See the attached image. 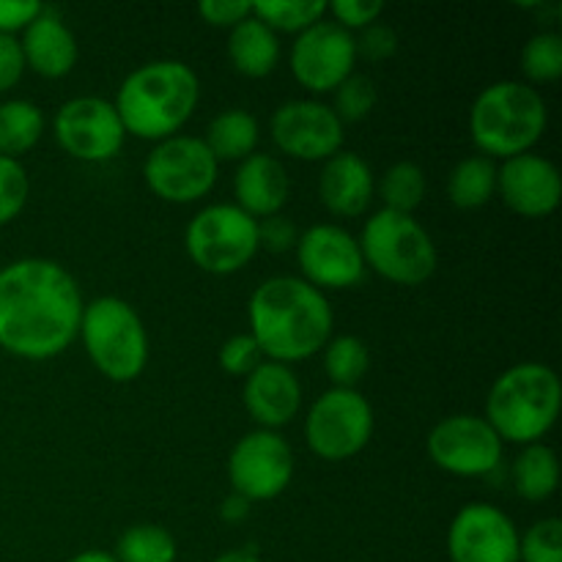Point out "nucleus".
Instances as JSON below:
<instances>
[{"instance_id":"obj_21","label":"nucleus","mask_w":562,"mask_h":562,"mask_svg":"<svg viewBox=\"0 0 562 562\" xmlns=\"http://www.w3.org/2000/svg\"><path fill=\"white\" fill-rule=\"evenodd\" d=\"M236 206L256 217H274L289 203V173L272 154H250L234 176Z\"/></svg>"},{"instance_id":"obj_40","label":"nucleus","mask_w":562,"mask_h":562,"mask_svg":"<svg viewBox=\"0 0 562 562\" xmlns=\"http://www.w3.org/2000/svg\"><path fill=\"white\" fill-rule=\"evenodd\" d=\"M258 245L267 247L272 252H285L296 247V228L289 217L274 214L258 223Z\"/></svg>"},{"instance_id":"obj_36","label":"nucleus","mask_w":562,"mask_h":562,"mask_svg":"<svg viewBox=\"0 0 562 562\" xmlns=\"http://www.w3.org/2000/svg\"><path fill=\"white\" fill-rule=\"evenodd\" d=\"M261 362L263 355L250 335H234V338L225 340L223 349H220V368H223L228 376H250Z\"/></svg>"},{"instance_id":"obj_15","label":"nucleus","mask_w":562,"mask_h":562,"mask_svg":"<svg viewBox=\"0 0 562 562\" xmlns=\"http://www.w3.org/2000/svg\"><path fill=\"white\" fill-rule=\"evenodd\" d=\"M274 146L302 162H327L344 148V121L329 104L316 99H291L269 121Z\"/></svg>"},{"instance_id":"obj_42","label":"nucleus","mask_w":562,"mask_h":562,"mask_svg":"<svg viewBox=\"0 0 562 562\" xmlns=\"http://www.w3.org/2000/svg\"><path fill=\"white\" fill-rule=\"evenodd\" d=\"M22 71H25V58H22L20 42L14 36L0 33V93L14 88L20 82Z\"/></svg>"},{"instance_id":"obj_45","label":"nucleus","mask_w":562,"mask_h":562,"mask_svg":"<svg viewBox=\"0 0 562 562\" xmlns=\"http://www.w3.org/2000/svg\"><path fill=\"white\" fill-rule=\"evenodd\" d=\"M214 562H261V560H258L252 552H245V549H236V552L220 554V558L214 560Z\"/></svg>"},{"instance_id":"obj_32","label":"nucleus","mask_w":562,"mask_h":562,"mask_svg":"<svg viewBox=\"0 0 562 562\" xmlns=\"http://www.w3.org/2000/svg\"><path fill=\"white\" fill-rule=\"evenodd\" d=\"M521 71L532 82H554L562 77V36L543 31L536 33L521 49Z\"/></svg>"},{"instance_id":"obj_18","label":"nucleus","mask_w":562,"mask_h":562,"mask_svg":"<svg viewBox=\"0 0 562 562\" xmlns=\"http://www.w3.org/2000/svg\"><path fill=\"white\" fill-rule=\"evenodd\" d=\"M497 190L505 206L519 217L541 220L560 206L562 179L554 162L541 154H519L497 168Z\"/></svg>"},{"instance_id":"obj_38","label":"nucleus","mask_w":562,"mask_h":562,"mask_svg":"<svg viewBox=\"0 0 562 562\" xmlns=\"http://www.w3.org/2000/svg\"><path fill=\"white\" fill-rule=\"evenodd\" d=\"M357 44V58H368V60H384L390 55H395L398 49V36L390 25H382V22H373L362 31L360 38H355Z\"/></svg>"},{"instance_id":"obj_11","label":"nucleus","mask_w":562,"mask_h":562,"mask_svg":"<svg viewBox=\"0 0 562 562\" xmlns=\"http://www.w3.org/2000/svg\"><path fill=\"white\" fill-rule=\"evenodd\" d=\"M294 477V453L278 431H252L228 456V481L247 503L280 497Z\"/></svg>"},{"instance_id":"obj_28","label":"nucleus","mask_w":562,"mask_h":562,"mask_svg":"<svg viewBox=\"0 0 562 562\" xmlns=\"http://www.w3.org/2000/svg\"><path fill=\"white\" fill-rule=\"evenodd\" d=\"M324 368L335 387L355 390L371 368V351L357 335H338L324 346Z\"/></svg>"},{"instance_id":"obj_29","label":"nucleus","mask_w":562,"mask_h":562,"mask_svg":"<svg viewBox=\"0 0 562 562\" xmlns=\"http://www.w3.org/2000/svg\"><path fill=\"white\" fill-rule=\"evenodd\" d=\"M376 190L387 212L412 214L426 198V173L415 162H395L384 170Z\"/></svg>"},{"instance_id":"obj_2","label":"nucleus","mask_w":562,"mask_h":562,"mask_svg":"<svg viewBox=\"0 0 562 562\" xmlns=\"http://www.w3.org/2000/svg\"><path fill=\"white\" fill-rule=\"evenodd\" d=\"M247 318L250 338L256 340L261 355L283 366L318 355L327 346L335 324L324 291L313 289L294 274L263 280L252 291Z\"/></svg>"},{"instance_id":"obj_39","label":"nucleus","mask_w":562,"mask_h":562,"mask_svg":"<svg viewBox=\"0 0 562 562\" xmlns=\"http://www.w3.org/2000/svg\"><path fill=\"white\" fill-rule=\"evenodd\" d=\"M198 14L214 27H236L252 14V3L250 0H203L198 5Z\"/></svg>"},{"instance_id":"obj_19","label":"nucleus","mask_w":562,"mask_h":562,"mask_svg":"<svg viewBox=\"0 0 562 562\" xmlns=\"http://www.w3.org/2000/svg\"><path fill=\"white\" fill-rule=\"evenodd\" d=\"M245 409L263 431L283 428L300 415L302 384L296 373L283 362H261L245 376Z\"/></svg>"},{"instance_id":"obj_30","label":"nucleus","mask_w":562,"mask_h":562,"mask_svg":"<svg viewBox=\"0 0 562 562\" xmlns=\"http://www.w3.org/2000/svg\"><path fill=\"white\" fill-rule=\"evenodd\" d=\"M252 14L272 27L274 33H296L307 31L324 20L327 14V3L324 0H256L252 3Z\"/></svg>"},{"instance_id":"obj_41","label":"nucleus","mask_w":562,"mask_h":562,"mask_svg":"<svg viewBox=\"0 0 562 562\" xmlns=\"http://www.w3.org/2000/svg\"><path fill=\"white\" fill-rule=\"evenodd\" d=\"M42 11L44 5L36 0H0V33L14 36L16 31H25Z\"/></svg>"},{"instance_id":"obj_23","label":"nucleus","mask_w":562,"mask_h":562,"mask_svg":"<svg viewBox=\"0 0 562 562\" xmlns=\"http://www.w3.org/2000/svg\"><path fill=\"white\" fill-rule=\"evenodd\" d=\"M228 58L239 75L252 77V80L272 75L280 60L278 33L263 25L256 14H250L239 25L231 27Z\"/></svg>"},{"instance_id":"obj_17","label":"nucleus","mask_w":562,"mask_h":562,"mask_svg":"<svg viewBox=\"0 0 562 562\" xmlns=\"http://www.w3.org/2000/svg\"><path fill=\"white\" fill-rule=\"evenodd\" d=\"M450 562H519V530L499 508L472 503L448 530Z\"/></svg>"},{"instance_id":"obj_4","label":"nucleus","mask_w":562,"mask_h":562,"mask_svg":"<svg viewBox=\"0 0 562 562\" xmlns=\"http://www.w3.org/2000/svg\"><path fill=\"white\" fill-rule=\"evenodd\" d=\"M560 376L543 362H519L492 384L486 423L503 442L536 445L560 417Z\"/></svg>"},{"instance_id":"obj_31","label":"nucleus","mask_w":562,"mask_h":562,"mask_svg":"<svg viewBox=\"0 0 562 562\" xmlns=\"http://www.w3.org/2000/svg\"><path fill=\"white\" fill-rule=\"evenodd\" d=\"M173 536L159 525H135L119 538L113 558L119 562H176Z\"/></svg>"},{"instance_id":"obj_22","label":"nucleus","mask_w":562,"mask_h":562,"mask_svg":"<svg viewBox=\"0 0 562 562\" xmlns=\"http://www.w3.org/2000/svg\"><path fill=\"white\" fill-rule=\"evenodd\" d=\"M20 47L25 66H31L36 75L47 77V80L66 77L75 69L77 58H80L75 33L69 31V25L58 14L47 9L25 27Z\"/></svg>"},{"instance_id":"obj_25","label":"nucleus","mask_w":562,"mask_h":562,"mask_svg":"<svg viewBox=\"0 0 562 562\" xmlns=\"http://www.w3.org/2000/svg\"><path fill=\"white\" fill-rule=\"evenodd\" d=\"M497 192V165L494 159L475 154L467 157L450 170L448 176V198L459 209H481Z\"/></svg>"},{"instance_id":"obj_9","label":"nucleus","mask_w":562,"mask_h":562,"mask_svg":"<svg viewBox=\"0 0 562 562\" xmlns=\"http://www.w3.org/2000/svg\"><path fill=\"white\" fill-rule=\"evenodd\" d=\"M220 162L203 137L173 135L159 140L143 165L148 190L168 203L201 201L217 184Z\"/></svg>"},{"instance_id":"obj_6","label":"nucleus","mask_w":562,"mask_h":562,"mask_svg":"<svg viewBox=\"0 0 562 562\" xmlns=\"http://www.w3.org/2000/svg\"><path fill=\"white\" fill-rule=\"evenodd\" d=\"M82 344L88 357L110 382H135L148 362V335L143 318L119 296H99L82 307Z\"/></svg>"},{"instance_id":"obj_43","label":"nucleus","mask_w":562,"mask_h":562,"mask_svg":"<svg viewBox=\"0 0 562 562\" xmlns=\"http://www.w3.org/2000/svg\"><path fill=\"white\" fill-rule=\"evenodd\" d=\"M250 505L252 503H247V499L239 497V494H231V497L223 503V510H220V514H223L225 521H241L247 514H250Z\"/></svg>"},{"instance_id":"obj_14","label":"nucleus","mask_w":562,"mask_h":562,"mask_svg":"<svg viewBox=\"0 0 562 562\" xmlns=\"http://www.w3.org/2000/svg\"><path fill=\"white\" fill-rule=\"evenodd\" d=\"M53 130L60 148L80 162H108L126 137L113 102L99 97H77L60 104Z\"/></svg>"},{"instance_id":"obj_26","label":"nucleus","mask_w":562,"mask_h":562,"mask_svg":"<svg viewBox=\"0 0 562 562\" xmlns=\"http://www.w3.org/2000/svg\"><path fill=\"white\" fill-rule=\"evenodd\" d=\"M560 464L552 448L543 442L525 445L514 464V486L530 503H543L558 492Z\"/></svg>"},{"instance_id":"obj_27","label":"nucleus","mask_w":562,"mask_h":562,"mask_svg":"<svg viewBox=\"0 0 562 562\" xmlns=\"http://www.w3.org/2000/svg\"><path fill=\"white\" fill-rule=\"evenodd\" d=\"M44 132V115L38 104L27 99H9L0 104V157L16 159L31 151Z\"/></svg>"},{"instance_id":"obj_16","label":"nucleus","mask_w":562,"mask_h":562,"mask_svg":"<svg viewBox=\"0 0 562 562\" xmlns=\"http://www.w3.org/2000/svg\"><path fill=\"white\" fill-rule=\"evenodd\" d=\"M302 280L313 289H351L366 278L360 241L340 225H313L296 239Z\"/></svg>"},{"instance_id":"obj_37","label":"nucleus","mask_w":562,"mask_h":562,"mask_svg":"<svg viewBox=\"0 0 562 562\" xmlns=\"http://www.w3.org/2000/svg\"><path fill=\"white\" fill-rule=\"evenodd\" d=\"M327 9L333 11V22H338L340 27L351 33L357 27L366 31L368 25H373L382 16L384 3H379V0H335Z\"/></svg>"},{"instance_id":"obj_13","label":"nucleus","mask_w":562,"mask_h":562,"mask_svg":"<svg viewBox=\"0 0 562 562\" xmlns=\"http://www.w3.org/2000/svg\"><path fill=\"white\" fill-rule=\"evenodd\" d=\"M428 456L439 470L459 477H481L499 467L503 439L486 417L453 415L439 420L428 434Z\"/></svg>"},{"instance_id":"obj_33","label":"nucleus","mask_w":562,"mask_h":562,"mask_svg":"<svg viewBox=\"0 0 562 562\" xmlns=\"http://www.w3.org/2000/svg\"><path fill=\"white\" fill-rule=\"evenodd\" d=\"M335 115H338L344 124L351 121H362L371 115V110L376 108V86H373L371 77L366 75H351L335 88Z\"/></svg>"},{"instance_id":"obj_5","label":"nucleus","mask_w":562,"mask_h":562,"mask_svg":"<svg viewBox=\"0 0 562 562\" xmlns=\"http://www.w3.org/2000/svg\"><path fill=\"white\" fill-rule=\"evenodd\" d=\"M549 110L530 82L499 80L477 93L470 110V135L483 157L510 159L527 154L543 137Z\"/></svg>"},{"instance_id":"obj_34","label":"nucleus","mask_w":562,"mask_h":562,"mask_svg":"<svg viewBox=\"0 0 562 562\" xmlns=\"http://www.w3.org/2000/svg\"><path fill=\"white\" fill-rule=\"evenodd\" d=\"M519 562H562V521H536L519 538Z\"/></svg>"},{"instance_id":"obj_35","label":"nucleus","mask_w":562,"mask_h":562,"mask_svg":"<svg viewBox=\"0 0 562 562\" xmlns=\"http://www.w3.org/2000/svg\"><path fill=\"white\" fill-rule=\"evenodd\" d=\"M31 181L16 159L0 157V225L11 223L25 209Z\"/></svg>"},{"instance_id":"obj_10","label":"nucleus","mask_w":562,"mask_h":562,"mask_svg":"<svg viewBox=\"0 0 562 562\" xmlns=\"http://www.w3.org/2000/svg\"><path fill=\"white\" fill-rule=\"evenodd\" d=\"M373 437V409L357 390L333 387L311 406L305 439L324 461H346L366 450Z\"/></svg>"},{"instance_id":"obj_20","label":"nucleus","mask_w":562,"mask_h":562,"mask_svg":"<svg viewBox=\"0 0 562 562\" xmlns=\"http://www.w3.org/2000/svg\"><path fill=\"white\" fill-rule=\"evenodd\" d=\"M373 192H376L373 170L360 154L338 151L324 162L318 198L335 217H360L371 206Z\"/></svg>"},{"instance_id":"obj_44","label":"nucleus","mask_w":562,"mask_h":562,"mask_svg":"<svg viewBox=\"0 0 562 562\" xmlns=\"http://www.w3.org/2000/svg\"><path fill=\"white\" fill-rule=\"evenodd\" d=\"M69 562H119L113 554L99 552V549H88V552H80L77 558H71Z\"/></svg>"},{"instance_id":"obj_1","label":"nucleus","mask_w":562,"mask_h":562,"mask_svg":"<svg viewBox=\"0 0 562 562\" xmlns=\"http://www.w3.org/2000/svg\"><path fill=\"white\" fill-rule=\"evenodd\" d=\"M80 285L49 258L0 269V349L22 360H53L80 335Z\"/></svg>"},{"instance_id":"obj_12","label":"nucleus","mask_w":562,"mask_h":562,"mask_svg":"<svg viewBox=\"0 0 562 562\" xmlns=\"http://www.w3.org/2000/svg\"><path fill=\"white\" fill-rule=\"evenodd\" d=\"M291 75L313 93L335 91L346 77L355 75L357 44L355 33L333 20H318L291 44Z\"/></svg>"},{"instance_id":"obj_3","label":"nucleus","mask_w":562,"mask_h":562,"mask_svg":"<svg viewBox=\"0 0 562 562\" xmlns=\"http://www.w3.org/2000/svg\"><path fill=\"white\" fill-rule=\"evenodd\" d=\"M201 99L198 75L184 60H151L132 71L115 93V113L126 135L168 140L195 113Z\"/></svg>"},{"instance_id":"obj_8","label":"nucleus","mask_w":562,"mask_h":562,"mask_svg":"<svg viewBox=\"0 0 562 562\" xmlns=\"http://www.w3.org/2000/svg\"><path fill=\"white\" fill-rule=\"evenodd\" d=\"M184 245L198 269L209 274H234L261 250L258 220L241 212L236 203H214L190 220Z\"/></svg>"},{"instance_id":"obj_7","label":"nucleus","mask_w":562,"mask_h":562,"mask_svg":"<svg viewBox=\"0 0 562 562\" xmlns=\"http://www.w3.org/2000/svg\"><path fill=\"white\" fill-rule=\"evenodd\" d=\"M366 267L395 285H423L437 272V245L412 214H373L360 239Z\"/></svg>"},{"instance_id":"obj_24","label":"nucleus","mask_w":562,"mask_h":562,"mask_svg":"<svg viewBox=\"0 0 562 562\" xmlns=\"http://www.w3.org/2000/svg\"><path fill=\"white\" fill-rule=\"evenodd\" d=\"M258 137H261V130H258L256 115L231 108L214 115L212 124L206 126L203 143L217 162H241L256 154Z\"/></svg>"}]
</instances>
